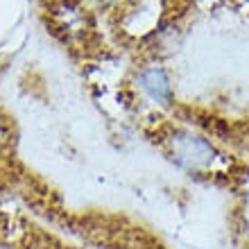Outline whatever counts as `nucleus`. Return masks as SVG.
<instances>
[{
	"mask_svg": "<svg viewBox=\"0 0 249 249\" xmlns=\"http://www.w3.org/2000/svg\"><path fill=\"white\" fill-rule=\"evenodd\" d=\"M163 150L172 163L190 175L213 170V165L220 161V152L211 143V138L186 127H177L165 134Z\"/></svg>",
	"mask_w": 249,
	"mask_h": 249,
	"instance_id": "1",
	"label": "nucleus"
},
{
	"mask_svg": "<svg viewBox=\"0 0 249 249\" xmlns=\"http://www.w3.org/2000/svg\"><path fill=\"white\" fill-rule=\"evenodd\" d=\"M141 91L147 95V98L154 102V105H170L172 102V84L168 72L161 68V66H147L143 71L138 72L136 77Z\"/></svg>",
	"mask_w": 249,
	"mask_h": 249,
	"instance_id": "2",
	"label": "nucleus"
},
{
	"mask_svg": "<svg viewBox=\"0 0 249 249\" xmlns=\"http://www.w3.org/2000/svg\"><path fill=\"white\" fill-rule=\"evenodd\" d=\"M100 2H113V0H100Z\"/></svg>",
	"mask_w": 249,
	"mask_h": 249,
	"instance_id": "3",
	"label": "nucleus"
}]
</instances>
